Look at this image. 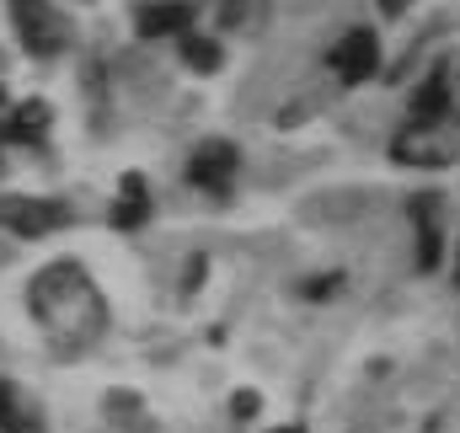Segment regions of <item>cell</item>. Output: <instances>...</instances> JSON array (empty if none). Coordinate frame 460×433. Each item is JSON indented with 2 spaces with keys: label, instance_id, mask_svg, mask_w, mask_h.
<instances>
[{
  "label": "cell",
  "instance_id": "7c38bea8",
  "mask_svg": "<svg viewBox=\"0 0 460 433\" xmlns=\"http://www.w3.org/2000/svg\"><path fill=\"white\" fill-rule=\"evenodd\" d=\"M49 123H54V108H49V102H22L5 134H11V139H43Z\"/></svg>",
  "mask_w": 460,
  "mask_h": 433
},
{
  "label": "cell",
  "instance_id": "4fadbf2b",
  "mask_svg": "<svg viewBox=\"0 0 460 433\" xmlns=\"http://www.w3.org/2000/svg\"><path fill=\"white\" fill-rule=\"evenodd\" d=\"M182 59H188V70H220V43H209V38H199V32H182Z\"/></svg>",
  "mask_w": 460,
  "mask_h": 433
},
{
  "label": "cell",
  "instance_id": "30bf717a",
  "mask_svg": "<svg viewBox=\"0 0 460 433\" xmlns=\"http://www.w3.org/2000/svg\"><path fill=\"white\" fill-rule=\"evenodd\" d=\"M0 433H43L38 407H27L11 380H0Z\"/></svg>",
  "mask_w": 460,
  "mask_h": 433
},
{
  "label": "cell",
  "instance_id": "5bb4252c",
  "mask_svg": "<svg viewBox=\"0 0 460 433\" xmlns=\"http://www.w3.org/2000/svg\"><path fill=\"white\" fill-rule=\"evenodd\" d=\"M338 284H343V273H322V278H311V284H305L300 295H305V300H322V295H332Z\"/></svg>",
  "mask_w": 460,
  "mask_h": 433
},
{
  "label": "cell",
  "instance_id": "277c9868",
  "mask_svg": "<svg viewBox=\"0 0 460 433\" xmlns=\"http://www.w3.org/2000/svg\"><path fill=\"white\" fill-rule=\"evenodd\" d=\"M0 225L22 241H43L70 225V204L59 199H0Z\"/></svg>",
  "mask_w": 460,
  "mask_h": 433
},
{
  "label": "cell",
  "instance_id": "ba28073f",
  "mask_svg": "<svg viewBox=\"0 0 460 433\" xmlns=\"http://www.w3.org/2000/svg\"><path fill=\"white\" fill-rule=\"evenodd\" d=\"M193 27V5L188 0H145L139 16H134V32L145 43H161V38H182Z\"/></svg>",
  "mask_w": 460,
  "mask_h": 433
},
{
  "label": "cell",
  "instance_id": "9a60e30c",
  "mask_svg": "<svg viewBox=\"0 0 460 433\" xmlns=\"http://www.w3.org/2000/svg\"><path fill=\"white\" fill-rule=\"evenodd\" d=\"M257 412V396H235V418H252Z\"/></svg>",
  "mask_w": 460,
  "mask_h": 433
},
{
  "label": "cell",
  "instance_id": "3957f363",
  "mask_svg": "<svg viewBox=\"0 0 460 433\" xmlns=\"http://www.w3.org/2000/svg\"><path fill=\"white\" fill-rule=\"evenodd\" d=\"M5 5H11V22H16L27 54H38V59L65 54V43H70V22L54 11V0H5Z\"/></svg>",
  "mask_w": 460,
  "mask_h": 433
},
{
  "label": "cell",
  "instance_id": "8992f818",
  "mask_svg": "<svg viewBox=\"0 0 460 433\" xmlns=\"http://www.w3.org/2000/svg\"><path fill=\"white\" fill-rule=\"evenodd\" d=\"M235 172H241V155H235L230 139H204L193 150V161H188V182L204 188V193H230Z\"/></svg>",
  "mask_w": 460,
  "mask_h": 433
},
{
  "label": "cell",
  "instance_id": "ac0fdd59",
  "mask_svg": "<svg viewBox=\"0 0 460 433\" xmlns=\"http://www.w3.org/2000/svg\"><path fill=\"white\" fill-rule=\"evenodd\" d=\"M0 102H5V86H0Z\"/></svg>",
  "mask_w": 460,
  "mask_h": 433
},
{
  "label": "cell",
  "instance_id": "7a4b0ae2",
  "mask_svg": "<svg viewBox=\"0 0 460 433\" xmlns=\"http://www.w3.org/2000/svg\"><path fill=\"white\" fill-rule=\"evenodd\" d=\"M391 155L402 166H456L460 161V112H439V118H412L396 139Z\"/></svg>",
  "mask_w": 460,
  "mask_h": 433
},
{
  "label": "cell",
  "instance_id": "e0dca14e",
  "mask_svg": "<svg viewBox=\"0 0 460 433\" xmlns=\"http://www.w3.org/2000/svg\"><path fill=\"white\" fill-rule=\"evenodd\" d=\"M273 433H305V429H273Z\"/></svg>",
  "mask_w": 460,
  "mask_h": 433
},
{
  "label": "cell",
  "instance_id": "6da1fadb",
  "mask_svg": "<svg viewBox=\"0 0 460 433\" xmlns=\"http://www.w3.org/2000/svg\"><path fill=\"white\" fill-rule=\"evenodd\" d=\"M27 316L43 326L59 353H86L108 331V300L75 257H54L27 284Z\"/></svg>",
  "mask_w": 460,
  "mask_h": 433
},
{
  "label": "cell",
  "instance_id": "9c48e42d",
  "mask_svg": "<svg viewBox=\"0 0 460 433\" xmlns=\"http://www.w3.org/2000/svg\"><path fill=\"white\" fill-rule=\"evenodd\" d=\"M150 215V193H145V177L139 172H128L123 182H118V199H113V230H139Z\"/></svg>",
  "mask_w": 460,
  "mask_h": 433
},
{
  "label": "cell",
  "instance_id": "2e32d148",
  "mask_svg": "<svg viewBox=\"0 0 460 433\" xmlns=\"http://www.w3.org/2000/svg\"><path fill=\"white\" fill-rule=\"evenodd\" d=\"M407 5H412V0H380V11H385V16H402Z\"/></svg>",
  "mask_w": 460,
  "mask_h": 433
},
{
  "label": "cell",
  "instance_id": "52a82bcc",
  "mask_svg": "<svg viewBox=\"0 0 460 433\" xmlns=\"http://www.w3.org/2000/svg\"><path fill=\"white\" fill-rule=\"evenodd\" d=\"M412 235H418V268L434 273L439 252H445V199L439 193H418L412 199Z\"/></svg>",
  "mask_w": 460,
  "mask_h": 433
},
{
  "label": "cell",
  "instance_id": "5b68a950",
  "mask_svg": "<svg viewBox=\"0 0 460 433\" xmlns=\"http://www.w3.org/2000/svg\"><path fill=\"white\" fill-rule=\"evenodd\" d=\"M332 75L343 81V86H364L375 70H380V38L369 32V27H353V32H343L338 43H332Z\"/></svg>",
  "mask_w": 460,
  "mask_h": 433
},
{
  "label": "cell",
  "instance_id": "8fae6325",
  "mask_svg": "<svg viewBox=\"0 0 460 433\" xmlns=\"http://www.w3.org/2000/svg\"><path fill=\"white\" fill-rule=\"evenodd\" d=\"M439 112H450V70L445 65L412 92V118H439Z\"/></svg>",
  "mask_w": 460,
  "mask_h": 433
}]
</instances>
